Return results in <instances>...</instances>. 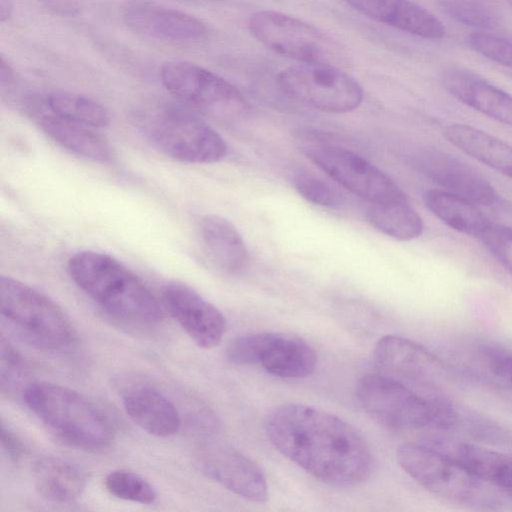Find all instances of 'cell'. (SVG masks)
Wrapping results in <instances>:
<instances>
[{"label": "cell", "instance_id": "6da1fadb", "mask_svg": "<svg viewBox=\"0 0 512 512\" xmlns=\"http://www.w3.org/2000/svg\"><path fill=\"white\" fill-rule=\"evenodd\" d=\"M265 432L282 455L330 486L354 487L372 474L369 445L349 423L327 411L286 403L266 417Z\"/></svg>", "mask_w": 512, "mask_h": 512}, {"label": "cell", "instance_id": "7a4b0ae2", "mask_svg": "<svg viewBox=\"0 0 512 512\" xmlns=\"http://www.w3.org/2000/svg\"><path fill=\"white\" fill-rule=\"evenodd\" d=\"M71 280L112 316L138 324H153L164 318L163 303L132 270L113 256L83 250L70 257Z\"/></svg>", "mask_w": 512, "mask_h": 512}, {"label": "cell", "instance_id": "3957f363", "mask_svg": "<svg viewBox=\"0 0 512 512\" xmlns=\"http://www.w3.org/2000/svg\"><path fill=\"white\" fill-rule=\"evenodd\" d=\"M30 411L66 443L87 450L108 447L114 430L105 413L81 393L51 382H33L22 392Z\"/></svg>", "mask_w": 512, "mask_h": 512}, {"label": "cell", "instance_id": "277c9868", "mask_svg": "<svg viewBox=\"0 0 512 512\" xmlns=\"http://www.w3.org/2000/svg\"><path fill=\"white\" fill-rule=\"evenodd\" d=\"M356 397L372 419L393 431L443 429L457 420L453 407L443 399L423 395L379 372L358 380Z\"/></svg>", "mask_w": 512, "mask_h": 512}, {"label": "cell", "instance_id": "5b68a950", "mask_svg": "<svg viewBox=\"0 0 512 512\" xmlns=\"http://www.w3.org/2000/svg\"><path fill=\"white\" fill-rule=\"evenodd\" d=\"M0 313L14 333L36 348L65 352L78 342L73 323L55 301L11 276L0 278Z\"/></svg>", "mask_w": 512, "mask_h": 512}, {"label": "cell", "instance_id": "8992f818", "mask_svg": "<svg viewBox=\"0 0 512 512\" xmlns=\"http://www.w3.org/2000/svg\"><path fill=\"white\" fill-rule=\"evenodd\" d=\"M138 125L147 141L159 152L186 163H215L225 157L224 139L202 118L175 106L140 115Z\"/></svg>", "mask_w": 512, "mask_h": 512}, {"label": "cell", "instance_id": "52a82bcc", "mask_svg": "<svg viewBox=\"0 0 512 512\" xmlns=\"http://www.w3.org/2000/svg\"><path fill=\"white\" fill-rule=\"evenodd\" d=\"M250 33L268 49L301 63L344 67L345 48L321 29L293 16L258 11L248 21Z\"/></svg>", "mask_w": 512, "mask_h": 512}, {"label": "cell", "instance_id": "ba28073f", "mask_svg": "<svg viewBox=\"0 0 512 512\" xmlns=\"http://www.w3.org/2000/svg\"><path fill=\"white\" fill-rule=\"evenodd\" d=\"M160 75L174 97L215 121L232 123L248 112V102L235 86L197 64L169 61Z\"/></svg>", "mask_w": 512, "mask_h": 512}, {"label": "cell", "instance_id": "9c48e42d", "mask_svg": "<svg viewBox=\"0 0 512 512\" xmlns=\"http://www.w3.org/2000/svg\"><path fill=\"white\" fill-rule=\"evenodd\" d=\"M228 360L235 365L260 366L285 379L311 375L317 366L314 348L302 337L279 331L256 332L233 339L227 347Z\"/></svg>", "mask_w": 512, "mask_h": 512}, {"label": "cell", "instance_id": "30bf717a", "mask_svg": "<svg viewBox=\"0 0 512 512\" xmlns=\"http://www.w3.org/2000/svg\"><path fill=\"white\" fill-rule=\"evenodd\" d=\"M396 458L402 470L424 489L450 501H475L487 484L435 447L406 442L398 448Z\"/></svg>", "mask_w": 512, "mask_h": 512}, {"label": "cell", "instance_id": "8fae6325", "mask_svg": "<svg viewBox=\"0 0 512 512\" xmlns=\"http://www.w3.org/2000/svg\"><path fill=\"white\" fill-rule=\"evenodd\" d=\"M282 91L290 98L327 113H346L360 106L363 89L339 67L302 63L278 76Z\"/></svg>", "mask_w": 512, "mask_h": 512}, {"label": "cell", "instance_id": "7c38bea8", "mask_svg": "<svg viewBox=\"0 0 512 512\" xmlns=\"http://www.w3.org/2000/svg\"><path fill=\"white\" fill-rule=\"evenodd\" d=\"M305 156L329 177L371 204L408 200L401 187L362 156L343 147L312 145Z\"/></svg>", "mask_w": 512, "mask_h": 512}, {"label": "cell", "instance_id": "4fadbf2b", "mask_svg": "<svg viewBox=\"0 0 512 512\" xmlns=\"http://www.w3.org/2000/svg\"><path fill=\"white\" fill-rule=\"evenodd\" d=\"M373 359L377 372L426 396H434L432 391L444 377L445 367L441 359L406 337L383 336L374 347Z\"/></svg>", "mask_w": 512, "mask_h": 512}, {"label": "cell", "instance_id": "5bb4252c", "mask_svg": "<svg viewBox=\"0 0 512 512\" xmlns=\"http://www.w3.org/2000/svg\"><path fill=\"white\" fill-rule=\"evenodd\" d=\"M162 303L198 347L211 349L221 342L226 331L224 315L189 285L177 281L165 284Z\"/></svg>", "mask_w": 512, "mask_h": 512}, {"label": "cell", "instance_id": "9a60e30c", "mask_svg": "<svg viewBox=\"0 0 512 512\" xmlns=\"http://www.w3.org/2000/svg\"><path fill=\"white\" fill-rule=\"evenodd\" d=\"M416 166L443 190L463 196L476 204L493 206L499 201L495 187L482 174L447 152L424 150L417 155Z\"/></svg>", "mask_w": 512, "mask_h": 512}, {"label": "cell", "instance_id": "2e32d148", "mask_svg": "<svg viewBox=\"0 0 512 512\" xmlns=\"http://www.w3.org/2000/svg\"><path fill=\"white\" fill-rule=\"evenodd\" d=\"M201 466L209 478L234 494L255 503L268 500V484L262 469L234 448L210 447L203 455Z\"/></svg>", "mask_w": 512, "mask_h": 512}, {"label": "cell", "instance_id": "e0dca14e", "mask_svg": "<svg viewBox=\"0 0 512 512\" xmlns=\"http://www.w3.org/2000/svg\"><path fill=\"white\" fill-rule=\"evenodd\" d=\"M122 15L133 31L161 40L196 41L203 39L208 32L198 18L149 1L127 3Z\"/></svg>", "mask_w": 512, "mask_h": 512}, {"label": "cell", "instance_id": "ac0fdd59", "mask_svg": "<svg viewBox=\"0 0 512 512\" xmlns=\"http://www.w3.org/2000/svg\"><path fill=\"white\" fill-rule=\"evenodd\" d=\"M200 251L217 272L235 276L249 264L246 244L235 225L223 216L206 214L196 227Z\"/></svg>", "mask_w": 512, "mask_h": 512}, {"label": "cell", "instance_id": "d6986e66", "mask_svg": "<svg viewBox=\"0 0 512 512\" xmlns=\"http://www.w3.org/2000/svg\"><path fill=\"white\" fill-rule=\"evenodd\" d=\"M442 84L463 104L512 127V95L506 91L471 71L455 67L443 72Z\"/></svg>", "mask_w": 512, "mask_h": 512}, {"label": "cell", "instance_id": "ffe728a7", "mask_svg": "<svg viewBox=\"0 0 512 512\" xmlns=\"http://www.w3.org/2000/svg\"><path fill=\"white\" fill-rule=\"evenodd\" d=\"M344 1L370 19L421 38L439 40L446 33L439 19L412 0Z\"/></svg>", "mask_w": 512, "mask_h": 512}, {"label": "cell", "instance_id": "44dd1931", "mask_svg": "<svg viewBox=\"0 0 512 512\" xmlns=\"http://www.w3.org/2000/svg\"><path fill=\"white\" fill-rule=\"evenodd\" d=\"M122 402L128 417L151 435L168 437L177 433L181 427L177 407L156 388L133 387L125 393Z\"/></svg>", "mask_w": 512, "mask_h": 512}, {"label": "cell", "instance_id": "7402d4cb", "mask_svg": "<svg viewBox=\"0 0 512 512\" xmlns=\"http://www.w3.org/2000/svg\"><path fill=\"white\" fill-rule=\"evenodd\" d=\"M444 138L463 153L512 179V145L481 129L451 123L442 130Z\"/></svg>", "mask_w": 512, "mask_h": 512}, {"label": "cell", "instance_id": "603a6c76", "mask_svg": "<svg viewBox=\"0 0 512 512\" xmlns=\"http://www.w3.org/2000/svg\"><path fill=\"white\" fill-rule=\"evenodd\" d=\"M35 489L46 500L70 503L80 497L86 486L83 471L71 462L47 456L33 467Z\"/></svg>", "mask_w": 512, "mask_h": 512}, {"label": "cell", "instance_id": "cb8c5ba5", "mask_svg": "<svg viewBox=\"0 0 512 512\" xmlns=\"http://www.w3.org/2000/svg\"><path fill=\"white\" fill-rule=\"evenodd\" d=\"M426 208L451 229L479 238L490 220L471 200L443 189H429L423 194Z\"/></svg>", "mask_w": 512, "mask_h": 512}, {"label": "cell", "instance_id": "d4e9b609", "mask_svg": "<svg viewBox=\"0 0 512 512\" xmlns=\"http://www.w3.org/2000/svg\"><path fill=\"white\" fill-rule=\"evenodd\" d=\"M40 126L49 138L78 156L95 162L111 157L110 145L94 128L54 114L42 116Z\"/></svg>", "mask_w": 512, "mask_h": 512}, {"label": "cell", "instance_id": "484cf974", "mask_svg": "<svg viewBox=\"0 0 512 512\" xmlns=\"http://www.w3.org/2000/svg\"><path fill=\"white\" fill-rule=\"evenodd\" d=\"M366 217L377 230L399 241L414 240L424 230L422 218L409 200L371 204Z\"/></svg>", "mask_w": 512, "mask_h": 512}, {"label": "cell", "instance_id": "4316f807", "mask_svg": "<svg viewBox=\"0 0 512 512\" xmlns=\"http://www.w3.org/2000/svg\"><path fill=\"white\" fill-rule=\"evenodd\" d=\"M45 103L51 114L94 129L104 128L110 123V115L104 106L79 94L53 92L46 97Z\"/></svg>", "mask_w": 512, "mask_h": 512}, {"label": "cell", "instance_id": "83f0119b", "mask_svg": "<svg viewBox=\"0 0 512 512\" xmlns=\"http://www.w3.org/2000/svg\"><path fill=\"white\" fill-rule=\"evenodd\" d=\"M105 487L110 494L126 501L151 504L157 498L155 488L145 478L124 469L108 473Z\"/></svg>", "mask_w": 512, "mask_h": 512}, {"label": "cell", "instance_id": "f1b7e54d", "mask_svg": "<svg viewBox=\"0 0 512 512\" xmlns=\"http://www.w3.org/2000/svg\"><path fill=\"white\" fill-rule=\"evenodd\" d=\"M440 6L452 19L466 26L487 31L498 24L492 10L470 0H441Z\"/></svg>", "mask_w": 512, "mask_h": 512}, {"label": "cell", "instance_id": "f546056e", "mask_svg": "<svg viewBox=\"0 0 512 512\" xmlns=\"http://www.w3.org/2000/svg\"><path fill=\"white\" fill-rule=\"evenodd\" d=\"M292 184L299 195L314 205L336 208L343 202V197L334 187L312 174L299 173L294 176Z\"/></svg>", "mask_w": 512, "mask_h": 512}, {"label": "cell", "instance_id": "4dcf8cb0", "mask_svg": "<svg viewBox=\"0 0 512 512\" xmlns=\"http://www.w3.org/2000/svg\"><path fill=\"white\" fill-rule=\"evenodd\" d=\"M478 239L490 255L512 276V226L490 222Z\"/></svg>", "mask_w": 512, "mask_h": 512}, {"label": "cell", "instance_id": "1f68e13d", "mask_svg": "<svg viewBox=\"0 0 512 512\" xmlns=\"http://www.w3.org/2000/svg\"><path fill=\"white\" fill-rule=\"evenodd\" d=\"M26 364L20 353L2 334L0 340V384L3 393L17 390L25 378Z\"/></svg>", "mask_w": 512, "mask_h": 512}, {"label": "cell", "instance_id": "d6a6232c", "mask_svg": "<svg viewBox=\"0 0 512 512\" xmlns=\"http://www.w3.org/2000/svg\"><path fill=\"white\" fill-rule=\"evenodd\" d=\"M467 42L477 53L496 63L512 68V38L481 31L470 34Z\"/></svg>", "mask_w": 512, "mask_h": 512}, {"label": "cell", "instance_id": "836d02e7", "mask_svg": "<svg viewBox=\"0 0 512 512\" xmlns=\"http://www.w3.org/2000/svg\"><path fill=\"white\" fill-rule=\"evenodd\" d=\"M483 480L512 497V455L493 450L487 460Z\"/></svg>", "mask_w": 512, "mask_h": 512}, {"label": "cell", "instance_id": "e575fe53", "mask_svg": "<svg viewBox=\"0 0 512 512\" xmlns=\"http://www.w3.org/2000/svg\"><path fill=\"white\" fill-rule=\"evenodd\" d=\"M484 365L491 378L512 390V352L488 349L483 355Z\"/></svg>", "mask_w": 512, "mask_h": 512}, {"label": "cell", "instance_id": "d590c367", "mask_svg": "<svg viewBox=\"0 0 512 512\" xmlns=\"http://www.w3.org/2000/svg\"><path fill=\"white\" fill-rule=\"evenodd\" d=\"M1 446L6 455L14 462L21 461L26 455L22 441L4 425L1 427Z\"/></svg>", "mask_w": 512, "mask_h": 512}, {"label": "cell", "instance_id": "8d00e7d4", "mask_svg": "<svg viewBox=\"0 0 512 512\" xmlns=\"http://www.w3.org/2000/svg\"><path fill=\"white\" fill-rule=\"evenodd\" d=\"M0 81L1 86L10 85L14 81V73L3 57L0 60Z\"/></svg>", "mask_w": 512, "mask_h": 512}, {"label": "cell", "instance_id": "74e56055", "mask_svg": "<svg viewBox=\"0 0 512 512\" xmlns=\"http://www.w3.org/2000/svg\"><path fill=\"white\" fill-rule=\"evenodd\" d=\"M12 6L8 0H1L0 3V20L3 22L11 14Z\"/></svg>", "mask_w": 512, "mask_h": 512}, {"label": "cell", "instance_id": "f35d334b", "mask_svg": "<svg viewBox=\"0 0 512 512\" xmlns=\"http://www.w3.org/2000/svg\"><path fill=\"white\" fill-rule=\"evenodd\" d=\"M508 2L510 3V5L512 6V0H508Z\"/></svg>", "mask_w": 512, "mask_h": 512}]
</instances>
